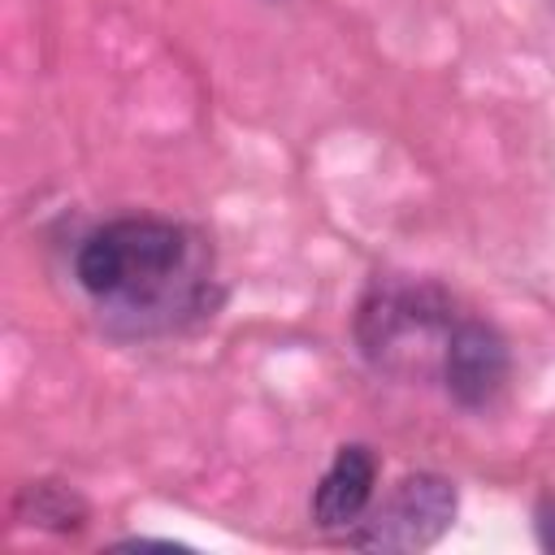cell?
<instances>
[{"mask_svg": "<svg viewBox=\"0 0 555 555\" xmlns=\"http://www.w3.org/2000/svg\"><path fill=\"white\" fill-rule=\"evenodd\" d=\"M74 278L117 330L165 334L204 317L212 251L182 221L117 217L82 234Z\"/></svg>", "mask_w": 555, "mask_h": 555, "instance_id": "6da1fadb", "label": "cell"}, {"mask_svg": "<svg viewBox=\"0 0 555 555\" xmlns=\"http://www.w3.org/2000/svg\"><path fill=\"white\" fill-rule=\"evenodd\" d=\"M455 321V299L438 282L377 273L356 308V343L382 373L429 377L442 373V351Z\"/></svg>", "mask_w": 555, "mask_h": 555, "instance_id": "7a4b0ae2", "label": "cell"}, {"mask_svg": "<svg viewBox=\"0 0 555 555\" xmlns=\"http://www.w3.org/2000/svg\"><path fill=\"white\" fill-rule=\"evenodd\" d=\"M455 520V486L442 473H408L395 490L347 533L360 551H425Z\"/></svg>", "mask_w": 555, "mask_h": 555, "instance_id": "3957f363", "label": "cell"}, {"mask_svg": "<svg viewBox=\"0 0 555 555\" xmlns=\"http://www.w3.org/2000/svg\"><path fill=\"white\" fill-rule=\"evenodd\" d=\"M512 373L503 334L481 317H460L442 351V386L460 408H490Z\"/></svg>", "mask_w": 555, "mask_h": 555, "instance_id": "277c9868", "label": "cell"}, {"mask_svg": "<svg viewBox=\"0 0 555 555\" xmlns=\"http://www.w3.org/2000/svg\"><path fill=\"white\" fill-rule=\"evenodd\" d=\"M373 486H377V455L364 442L338 447V455L330 460V468L312 490V525L325 533L334 529L351 533L373 503Z\"/></svg>", "mask_w": 555, "mask_h": 555, "instance_id": "5b68a950", "label": "cell"}, {"mask_svg": "<svg viewBox=\"0 0 555 555\" xmlns=\"http://www.w3.org/2000/svg\"><path fill=\"white\" fill-rule=\"evenodd\" d=\"M13 516L26 520V525H39V529L69 533V529H82L87 525V499L74 486H65V481L39 477V481H26L17 490Z\"/></svg>", "mask_w": 555, "mask_h": 555, "instance_id": "8992f818", "label": "cell"}, {"mask_svg": "<svg viewBox=\"0 0 555 555\" xmlns=\"http://www.w3.org/2000/svg\"><path fill=\"white\" fill-rule=\"evenodd\" d=\"M533 533H538V546L555 555V494H546V499L533 507Z\"/></svg>", "mask_w": 555, "mask_h": 555, "instance_id": "52a82bcc", "label": "cell"}]
</instances>
